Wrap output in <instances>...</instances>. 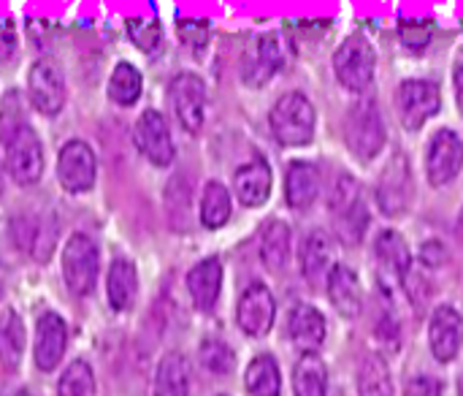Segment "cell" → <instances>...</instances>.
Segmentation results:
<instances>
[{
    "mask_svg": "<svg viewBox=\"0 0 463 396\" xmlns=\"http://www.w3.org/2000/svg\"><path fill=\"white\" fill-rule=\"evenodd\" d=\"M271 130L282 147H304L315 136V106L304 92H288L271 109Z\"/></svg>",
    "mask_w": 463,
    "mask_h": 396,
    "instance_id": "cell-1",
    "label": "cell"
},
{
    "mask_svg": "<svg viewBox=\"0 0 463 396\" xmlns=\"http://www.w3.org/2000/svg\"><path fill=\"white\" fill-rule=\"evenodd\" d=\"M98 272H100L98 245L87 234H73L65 242V247H62V277H65V285L76 296H87L95 288V283H98Z\"/></svg>",
    "mask_w": 463,
    "mask_h": 396,
    "instance_id": "cell-2",
    "label": "cell"
},
{
    "mask_svg": "<svg viewBox=\"0 0 463 396\" xmlns=\"http://www.w3.org/2000/svg\"><path fill=\"white\" fill-rule=\"evenodd\" d=\"M334 71H336V79L342 82V87H347L353 92H364L372 84V76H374V49H372V43L361 33L345 38L342 46L334 54Z\"/></svg>",
    "mask_w": 463,
    "mask_h": 396,
    "instance_id": "cell-3",
    "label": "cell"
},
{
    "mask_svg": "<svg viewBox=\"0 0 463 396\" xmlns=\"http://www.w3.org/2000/svg\"><path fill=\"white\" fill-rule=\"evenodd\" d=\"M331 215L336 217V231L345 242L355 245L361 242L366 226H369V215L361 198V188L353 177H342L334 190H331Z\"/></svg>",
    "mask_w": 463,
    "mask_h": 396,
    "instance_id": "cell-4",
    "label": "cell"
},
{
    "mask_svg": "<svg viewBox=\"0 0 463 396\" xmlns=\"http://www.w3.org/2000/svg\"><path fill=\"white\" fill-rule=\"evenodd\" d=\"M345 136H347V147L361 160H372L383 150V144H385V125H383V117H380V109H377L374 101H369V98L358 101V106L347 117Z\"/></svg>",
    "mask_w": 463,
    "mask_h": 396,
    "instance_id": "cell-5",
    "label": "cell"
},
{
    "mask_svg": "<svg viewBox=\"0 0 463 396\" xmlns=\"http://www.w3.org/2000/svg\"><path fill=\"white\" fill-rule=\"evenodd\" d=\"M442 106L439 87L429 79H410L402 82L396 90V111L407 130H418L426 125L429 117H434Z\"/></svg>",
    "mask_w": 463,
    "mask_h": 396,
    "instance_id": "cell-6",
    "label": "cell"
},
{
    "mask_svg": "<svg viewBox=\"0 0 463 396\" xmlns=\"http://www.w3.org/2000/svg\"><path fill=\"white\" fill-rule=\"evenodd\" d=\"M412 196H415V179H412V169H410V160L407 155L396 152L388 166L383 169L380 174V182H377V201H380V209L388 215V217H396V215H404L412 204Z\"/></svg>",
    "mask_w": 463,
    "mask_h": 396,
    "instance_id": "cell-7",
    "label": "cell"
},
{
    "mask_svg": "<svg viewBox=\"0 0 463 396\" xmlns=\"http://www.w3.org/2000/svg\"><path fill=\"white\" fill-rule=\"evenodd\" d=\"M95 152L81 139H71L57 155V179L68 193H87L95 185Z\"/></svg>",
    "mask_w": 463,
    "mask_h": 396,
    "instance_id": "cell-8",
    "label": "cell"
},
{
    "mask_svg": "<svg viewBox=\"0 0 463 396\" xmlns=\"http://www.w3.org/2000/svg\"><path fill=\"white\" fill-rule=\"evenodd\" d=\"M176 120L184 130L198 133L206 120V87L195 73H176L168 87Z\"/></svg>",
    "mask_w": 463,
    "mask_h": 396,
    "instance_id": "cell-9",
    "label": "cell"
},
{
    "mask_svg": "<svg viewBox=\"0 0 463 396\" xmlns=\"http://www.w3.org/2000/svg\"><path fill=\"white\" fill-rule=\"evenodd\" d=\"M133 139H136L138 152H141L149 163H155V166H168V163L174 160L171 130H168V122L163 120L160 111L146 109V111L136 120Z\"/></svg>",
    "mask_w": 463,
    "mask_h": 396,
    "instance_id": "cell-10",
    "label": "cell"
},
{
    "mask_svg": "<svg viewBox=\"0 0 463 396\" xmlns=\"http://www.w3.org/2000/svg\"><path fill=\"white\" fill-rule=\"evenodd\" d=\"M5 169L16 185H33L43 174V147L33 128H24L5 147Z\"/></svg>",
    "mask_w": 463,
    "mask_h": 396,
    "instance_id": "cell-11",
    "label": "cell"
},
{
    "mask_svg": "<svg viewBox=\"0 0 463 396\" xmlns=\"http://www.w3.org/2000/svg\"><path fill=\"white\" fill-rule=\"evenodd\" d=\"M463 166V144L461 139L442 128L434 133L431 144H429V158H426V169H429V182L434 188H442L448 182H453L458 177Z\"/></svg>",
    "mask_w": 463,
    "mask_h": 396,
    "instance_id": "cell-12",
    "label": "cell"
},
{
    "mask_svg": "<svg viewBox=\"0 0 463 396\" xmlns=\"http://www.w3.org/2000/svg\"><path fill=\"white\" fill-rule=\"evenodd\" d=\"M27 95H30V103L52 117L57 114L62 106H65V82L60 76V71L54 68V63L49 60H38L33 68H30V76H27Z\"/></svg>",
    "mask_w": 463,
    "mask_h": 396,
    "instance_id": "cell-13",
    "label": "cell"
},
{
    "mask_svg": "<svg viewBox=\"0 0 463 396\" xmlns=\"http://www.w3.org/2000/svg\"><path fill=\"white\" fill-rule=\"evenodd\" d=\"M274 315H277V304H274L271 291L266 285H260V283H252L241 294L239 310H236L241 332L250 334V337H263L274 326Z\"/></svg>",
    "mask_w": 463,
    "mask_h": 396,
    "instance_id": "cell-14",
    "label": "cell"
},
{
    "mask_svg": "<svg viewBox=\"0 0 463 396\" xmlns=\"http://www.w3.org/2000/svg\"><path fill=\"white\" fill-rule=\"evenodd\" d=\"M68 348V326L60 315L43 313L35 324V367L52 372L60 367Z\"/></svg>",
    "mask_w": 463,
    "mask_h": 396,
    "instance_id": "cell-15",
    "label": "cell"
},
{
    "mask_svg": "<svg viewBox=\"0 0 463 396\" xmlns=\"http://www.w3.org/2000/svg\"><path fill=\"white\" fill-rule=\"evenodd\" d=\"M429 343H431L434 356L439 362H445V364L458 356V351H461L463 345V321L453 307H439L431 315Z\"/></svg>",
    "mask_w": 463,
    "mask_h": 396,
    "instance_id": "cell-16",
    "label": "cell"
},
{
    "mask_svg": "<svg viewBox=\"0 0 463 396\" xmlns=\"http://www.w3.org/2000/svg\"><path fill=\"white\" fill-rule=\"evenodd\" d=\"M220 288H222V264L220 258H203L201 264H195L187 275V291L193 296V304L201 313L214 310L217 299H220Z\"/></svg>",
    "mask_w": 463,
    "mask_h": 396,
    "instance_id": "cell-17",
    "label": "cell"
},
{
    "mask_svg": "<svg viewBox=\"0 0 463 396\" xmlns=\"http://www.w3.org/2000/svg\"><path fill=\"white\" fill-rule=\"evenodd\" d=\"M236 196L244 207H260L271 196V169L266 160L255 158L244 163L233 177Z\"/></svg>",
    "mask_w": 463,
    "mask_h": 396,
    "instance_id": "cell-18",
    "label": "cell"
},
{
    "mask_svg": "<svg viewBox=\"0 0 463 396\" xmlns=\"http://www.w3.org/2000/svg\"><path fill=\"white\" fill-rule=\"evenodd\" d=\"M320 193V171L315 163H307V160H296L290 163L288 169V177H285V198L293 209H307L315 204Z\"/></svg>",
    "mask_w": 463,
    "mask_h": 396,
    "instance_id": "cell-19",
    "label": "cell"
},
{
    "mask_svg": "<svg viewBox=\"0 0 463 396\" xmlns=\"http://www.w3.org/2000/svg\"><path fill=\"white\" fill-rule=\"evenodd\" d=\"M288 332H290V340H293V345H296L298 351H304V353H315V351L323 345V337H326V321H323V315H320L315 307L298 304V307L290 313Z\"/></svg>",
    "mask_w": 463,
    "mask_h": 396,
    "instance_id": "cell-20",
    "label": "cell"
},
{
    "mask_svg": "<svg viewBox=\"0 0 463 396\" xmlns=\"http://www.w3.org/2000/svg\"><path fill=\"white\" fill-rule=\"evenodd\" d=\"M328 296L331 304L345 315V318H355L361 313V285L353 269H347L345 264L331 266L328 272Z\"/></svg>",
    "mask_w": 463,
    "mask_h": 396,
    "instance_id": "cell-21",
    "label": "cell"
},
{
    "mask_svg": "<svg viewBox=\"0 0 463 396\" xmlns=\"http://www.w3.org/2000/svg\"><path fill=\"white\" fill-rule=\"evenodd\" d=\"M106 294H109V304L117 313H125L133 307L136 294H138V275L136 266L125 258H117L109 266V277H106Z\"/></svg>",
    "mask_w": 463,
    "mask_h": 396,
    "instance_id": "cell-22",
    "label": "cell"
},
{
    "mask_svg": "<svg viewBox=\"0 0 463 396\" xmlns=\"http://www.w3.org/2000/svg\"><path fill=\"white\" fill-rule=\"evenodd\" d=\"M374 250H377L374 256H377L383 272L404 283V277L410 275V264H412L407 239L399 231H383L377 237V247Z\"/></svg>",
    "mask_w": 463,
    "mask_h": 396,
    "instance_id": "cell-23",
    "label": "cell"
},
{
    "mask_svg": "<svg viewBox=\"0 0 463 396\" xmlns=\"http://www.w3.org/2000/svg\"><path fill=\"white\" fill-rule=\"evenodd\" d=\"M155 396H190V367L182 353H165L160 359Z\"/></svg>",
    "mask_w": 463,
    "mask_h": 396,
    "instance_id": "cell-24",
    "label": "cell"
},
{
    "mask_svg": "<svg viewBox=\"0 0 463 396\" xmlns=\"http://www.w3.org/2000/svg\"><path fill=\"white\" fill-rule=\"evenodd\" d=\"M301 269H304V277L312 285L320 283L323 277L328 280V272H331V239H328V234L312 231L304 239V245H301Z\"/></svg>",
    "mask_w": 463,
    "mask_h": 396,
    "instance_id": "cell-25",
    "label": "cell"
},
{
    "mask_svg": "<svg viewBox=\"0 0 463 396\" xmlns=\"http://www.w3.org/2000/svg\"><path fill=\"white\" fill-rule=\"evenodd\" d=\"M24 351V326L22 318L8 307L0 313V364L3 370L14 372L22 362Z\"/></svg>",
    "mask_w": 463,
    "mask_h": 396,
    "instance_id": "cell-26",
    "label": "cell"
},
{
    "mask_svg": "<svg viewBox=\"0 0 463 396\" xmlns=\"http://www.w3.org/2000/svg\"><path fill=\"white\" fill-rule=\"evenodd\" d=\"M290 256V228L282 220H271L260 231V258L271 272H279Z\"/></svg>",
    "mask_w": 463,
    "mask_h": 396,
    "instance_id": "cell-27",
    "label": "cell"
},
{
    "mask_svg": "<svg viewBox=\"0 0 463 396\" xmlns=\"http://www.w3.org/2000/svg\"><path fill=\"white\" fill-rule=\"evenodd\" d=\"M296 396H326L328 391V372L317 353H304L296 364L293 375Z\"/></svg>",
    "mask_w": 463,
    "mask_h": 396,
    "instance_id": "cell-28",
    "label": "cell"
},
{
    "mask_svg": "<svg viewBox=\"0 0 463 396\" xmlns=\"http://www.w3.org/2000/svg\"><path fill=\"white\" fill-rule=\"evenodd\" d=\"M231 217V193L222 182H206L201 196V220L206 228H220Z\"/></svg>",
    "mask_w": 463,
    "mask_h": 396,
    "instance_id": "cell-29",
    "label": "cell"
},
{
    "mask_svg": "<svg viewBox=\"0 0 463 396\" xmlns=\"http://www.w3.org/2000/svg\"><path fill=\"white\" fill-rule=\"evenodd\" d=\"M282 65V49L277 35H260L258 46H255V57H252V68H250V82L252 84H263L269 82Z\"/></svg>",
    "mask_w": 463,
    "mask_h": 396,
    "instance_id": "cell-30",
    "label": "cell"
},
{
    "mask_svg": "<svg viewBox=\"0 0 463 396\" xmlns=\"http://www.w3.org/2000/svg\"><path fill=\"white\" fill-rule=\"evenodd\" d=\"M279 367L271 356H258L247 367V391L252 396H279Z\"/></svg>",
    "mask_w": 463,
    "mask_h": 396,
    "instance_id": "cell-31",
    "label": "cell"
},
{
    "mask_svg": "<svg viewBox=\"0 0 463 396\" xmlns=\"http://www.w3.org/2000/svg\"><path fill=\"white\" fill-rule=\"evenodd\" d=\"M141 95V73L130 63H119L109 79V98L117 106H133Z\"/></svg>",
    "mask_w": 463,
    "mask_h": 396,
    "instance_id": "cell-32",
    "label": "cell"
},
{
    "mask_svg": "<svg viewBox=\"0 0 463 396\" xmlns=\"http://www.w3.org/2000/svg\"><path fill=\"white\" fill-rule=\"evenodd\" d=\"M27 125V109L24 101L16 90L5 92V98L0 101V141L8 147Z\"/></svg>",
    "mask_w": 463,
    "mask_h": 396,
    "instance_id": "cell-33",
    "label": "cell"
},
{
    "mask_svg": "<svg viewBox=\"0 0 463 396\" xmlns=\"http://www.w3.org/2000/svg\"><path fill=\"white\" fill-rule=\"evenodd\" d=\"M358 386H361V396H393L391 370L383 356H366Z\"/></svg>",
    "mask_w": 463,
    "mask_h": 396,
    "instance_id": "cell-34",
    "label": "cell"
},
{
    "mask_svg": "<svg viewBox=\"0 0 463 396\" xmlns=\"http://www.w3.org/2000/svg\"><path fill=\"white\" fill-rule=\"evenodd\" d=\"M57 396H95V375L87 362H73L60 378Z\"/></svg>",
    "mask_w": 463,
    "mask_h": 396,
    "instance_id": "cell-35",
    "label": "cell"
},
{
    "mask_svg": "<svg viewBox=\"0 0 463 396\" xmlns=\"http://www.w3.org/2000/svg\"><path fill=\"white\" fill-rule=\"evenodd\" d=\"M128 35L138 49L155 52L160 38H163V27H160L157 16H130L128 19Z\"/></svg>",
    "mask_w": 463,
    "mask_h": 396,
    "instance_id": "cell-36",
    "label": "cell"
},
{
    "mask_svg": "<svg viewBox=\"0 0 463 396\" xmlns=\"http://www.w3.org/2000/svg\"><path fill=\"white\" fill-rule=\"evenodd\" d=\"M24 223H27V237H30V242H27V253H30L35 261H49L52 247H54V226H52V223L46 226V220H43V217L24 220Z\"/></svg>",
    "mask_w": 463,
    "mask_h": 396,
    "instance_id": "cell-37",
    "label": "cell"
},
{
    "mask_svg": "<svg viewBox=\"0 0 463 396\" xmlns=\"http://www.w3.org/2000/svg\"><path fill=\"white\" fill-rule=\"evenodd\" d=\"M201 362L209 372L214 375H225L233 370L236 359H233V351L222 343V340H206L201 345Z\"/></svg>",
    "mask_w": 463,
    "mask_h": 396,
    "instance_id": "cell-38",
    "label": "cell"
},
{
    "mask_svg": "<svg viewBox=\"0 0 463 396\" xmlns=\"http://www.w3.org/2000/svg\"><path fill=\"white\" fill-rule=\"evenodd\" d=\"M402 41L410 49H423L431 41V22L429 19H402L399 24Z\"/></svg>",
    "mask_w": 463,
    "mask_h": 396,
    "instance_id": "cell-39",
    "label": "cell"
},
{
    "mask_svg": "<svg viewBox=\"0 0 463 396\" xmlns=\"http://www.w3.org/2000/svg\"><path fill=\"white\" fill-rule=\"evenodd\" d=\"M179 38L193 49H203L209 41V22L206 19H182L179 22Z\"/></svg>",
    "mask_w": 463,
    "mask_h": 396,
    "instance_id": "cell-40",
    "label": "cell"
},
{
    "mask_svg": "<svg viewBox=\"0 0 463 396\" xmlns=\"http://www.w3.org/2000/svg\"><path fill=\"white\" fill-rule=\"evenodd\" d=\"M16 52V27L11 19H0V63H8Z\"/></svg>",
    "mask_w": 463,
    "mask_h": 396,
    "instance_id": "cell-41",
    "label": "cell"
},
{
    "mask_svg": "<svg viewBox=\"0 0 463 396\" xmlns=\"http://www.w3.org/2000/svg\"><path fill=\"white\" fill-rule=\"evenodd\" d=\"M404 396H442V383L437 378H412Z\"/></svg>",
    "mask_w": 463,
    "mask_h": 396,
    "instance_id": "cell-42",
    "label": "cell"
},
{
    "mask_svg": "<svg viewBox=\"0 0 463 396\" xmlns=\"http://www.w3.org/2000/svg\"><path fill=\"white\" fill-rule=\"evenodd\" d=\"M453 84H456V98H458V109L463 111V49L456 57V68H453Z\"/></svg>",
    "mask_w": 463,
    "mask_h": 396,
    "instance_id": "cell-43",
    "label": "cell"
},
{
    "mask_svg": "<svg viewBox=\"0 0 463 396\" xmlns=\"http://www.w3.org/2000/svg\"><path fill=\"white\" fill-rule=\"evenodd\" d=\"M0 396H30L24 389H11V391H0Z\"/></svg>",
    "mask_w": 463,
    "mask_h": 396,
    "instance_id": "cell-44",
    "label": "cell"
},
{
    "mask_svg": "<svg viewBox=\"0 0 463 396\" xmlns=\"http://www.w3.org/2000/svg\"><path fill=\"white\" fill-rule=\"evenodd\" d=\"M458 237H461V242H463V209H461V215H458Z\"/></svg>",
    "mask_w": 463,
    "mask_h": 396,
    "instance_id": "cell-45",
    "label": "cell"
},
{
    "mask_svg": "<svg viewBox=\"0 0 463 396\" xmlns=\"http://www.w3.org/2000/svg\"><path fill=\"white\" fill-rule=\"evenodd\" d=\"M458 396H463V375H461V381H458Z\"/></svg>",
    "mask_w": 463,
    "mask_h": 396,
    "instance_id": "cell-46",
    "label": "cell"
}]
</instances>
